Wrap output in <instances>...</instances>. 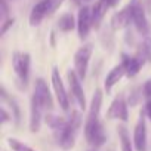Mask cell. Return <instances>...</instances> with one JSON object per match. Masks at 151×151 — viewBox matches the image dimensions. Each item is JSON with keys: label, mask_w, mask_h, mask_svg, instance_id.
<instances>
[{"label": "cell", "mask_w": 151, "mask_h": 151, "mask_svg": "<svg viewBox=\"0 0 151 151\" xmlns=\"http://www.w3.org/2000/svg\"><path fill=\"white\" fill-rule=\"evenodd\" d=\"M101 105H102V91L96 89L93 96H92V102H91V107H89V111H88V117H86V123H85L86 141L93 148H98V147L104 145V142L107 141V135H105L104 126H102V123L99 120Z\"/></svg>", "instance_id": "6da1fadb"}, {"label": "cell", "mask_w": 151, "mask_h": 151, "mask_svg": "<svg viewBox=\"0 0 151 151\" xmlns=\"http://www.w3.org/2000/svg\"><path fill=\"white\" fill-rule=\"evenodd\" d=\"M80 126H82V114L79 111H73L71 116L65 120V123L58 130L53 132V136L62 150H71L74 147Z\"/></svg>", "instance_id": "7a4b0ae2"}, {"label": "cell", "mask_w": 151, "mask_h": 151, "mask_svg": "<svg viewBox=\"0 0 151 151\" xmlns=\"http://www.w3.org/2000/svg\"><path fill=\"white\" fill-rule=\"evenodd\" d=\"M93 52V45L92 43H86L82 47H79V50L74 55V71L79 76L80 80H85L86 73H88V67H89V61Z\"/></svg>", "instance_id": "3957f363"}, {"label": "cell", "mask_w": 151, "mask_h": 151, "mask_svg": "<svg viewBox=\"0 0 151 151\" xmlns=\"http://www.w3.org/2000/svg\"><path fill=\"white\" fill-rule=\"evenodd\" d=\"M30 64H31V58L30 53L25 52H14L12 53V67L15 74L18 76L19 82L25 86L30 77Z\"/></svg>", "instance_id": "277c9868"}, {"label": "cell", "mask_w": 151, "mask_h": 151, "mask_svg": "<svg viewBox=\"0 0 151 151\" xmlns=\"http://www.w3.org/2000/svg\"><path fill=\"white\" fill-rule=\"evenodd\" d=\"M130 3L133 6V25L135 30L141 36H150V25L147 21V14L145 8L142 5V0H130Z\"/></svg>", "instance_id": "5b68a950"}, {"label": "cell", "mask_w": 151, "mask_h": 151, "mask_svg": "<svg viewBox=\"0 0 151 151\" xmlns=\"http://www.w3.org/2000/svg\"><path fill=\"white\" fill-rule=\"evenodd\" d=\"M127 107L129 105H127L126 96L123 93H119L113 99V102H111V105L107 111V119H110V120L117 119V120H122V122H127V119H129Z\"/></svg>", "instance_id": "8992f818"}, {"label": "cell", "mask_w": 151, "mask_h": 151, "mask_svg": "<svg viewBox=\"0 0 151 151\" xmlns=\"http://www.w3.org/2000/svg\"><path fill=\"white\" fill-rule=\"evenodd\" d=\"M130 24H133V6L132 3L129 2L123 9H120L119 12H116L111 18V28L114 31L117 30H123V28H127Z\"/></svg>", "instance_id": "52a82bcc"}, {"label": "cell", "mask_w": 151, "mask_h": 151, "mask_svg": "<svg viewBox=\"0 0 151 151\" xmlns=\"http://www.w3.org/2000/svg\"><path fill=\"white\" fill-rule=\"evenodd\" d=\"M33 96L40 102V105L45 108V111H52L53 110V99H52V93L46 85V82L43 79H37L36 85H34V93Z\"/></svg>", "instance_id": "ba28073f"}, {"label": "cell", "mask_w": 151, "mask_h": 151, "mask_svg": "<svg viewBox=\"0 0 151 151\" xmlns=\"http://www.w3.org/2000/svg\"><path fill=\"white\" fill-rule=\"evenodd\" d=\"M52 88H53V92L56 95V99L61 105V108L64 111H67L70 108V98H68V93L64 88V83H62V79L59 76V70L55 67L52 70Z\"/></svg>", "instance_id": "9c48e42d"}, {"label": "cell", "mask_w": 151, "mask_h": 151, "mask_svg": "<svg viewBox=\"0 0 151 151\" xmlns=\"http://www.w3.org/2000/svg\"><path fill=\"white\" fill-rule=\"evenodd\" d=\"M67 77H68V85H70V91H71V95L74 96L77 105L85 110L86 108V98H85V92H83V88H82V80L79 79V76L76 74L74 70H70L67 73Z\"/></svg>", "instance_id": "30bf717a"}, {"label": "cell", "mask_w": 151, "mask_h": 151, "mask_svg": "<svg viewBox=\"0 0 151 151\" xmlns=\"http://www.w3.org/2000/svg\"><path fill=\"white\" fill-rule=\"evenodd\" d=\"M145 113L141 111L139 119L133 132V147L136 151H147V124H145Z\"/></svg>", "instance_id": "8fae6325"}, {"label": "cell", "mask_w": 151, "mask_h": 151, "mask_svg": "<svg viewBox=\"0 0 151 151\" xmlns=\"http://www.w3.org/2000/svg\"><path fill=\"white\" fill-rule=\"evenodd\" d=\"M92 28V12L89 6H83L77 15V33L82 40H85Z\"/></svg>", "instance_id": "7c38bea8"}, {"label": "cell", "mask_w": 151, "mask_h": 151, "mask_svg": "<svg viewBox=\"0 0 151 151\" xmlns=\"http://www.w3.org/2000/svg\"><path fill=\"white\" fill-rule=\"evenodd\" d=\"M43 113H45V108L40 105V102H39L34 96H31V107H30V130H31L33 133H36V132L40 130Z\"/></svg>", "instance_id": "4fadbf2b"}, {"label": "cell", "mask_w": 151, "mask_h": 151, "mask_svg": "<svg viewBox=\"0 0 151 151\" xmlns=\"http://www.w3.org/2000/svg\"><path fill=\"white\" fill-rule=\"evenodd\" d=\"M120 64L124 67V71H126L127 77H135V76L141 71V68L144 65V61L136 55L130 56L127 53H122V62Z\"/></svg>", "instance_id": "5bb4252c"}, {"label": "cell", "mask_w": 151, "mask_h": 151, "mask_svg": "<svg viewBox=\"0 0 151 151\" xmlns=\"http://www.w3.org/2000/svg\"><path fill=\"white\" fill-rule=\"evenodd\" d=\"M123 76H126V71H124V67H123L122 64L116 65V67L107 74V77H105V91H107V93L111 92V89L122 80Z\"/></svg>", "instance_id": "9a60e30c"}, {"label": "cell", "mask_w": 151, "mask_h": 151, "mask_svg": "<svg viewBox=\"0 0 151 151\" xmlns=\"http://www.w3.org/2000/svg\"><path fill=\"white\" fill-rule=\"evenodd\" d=\"M108 11V6L102 2V0H98V2L91 8V12H92V27L95 30H98L101 27V22L104 19V15L107 14Z\"/></svg>", "instance_id": "2e32d148"}, {"label": "cell", "mask_w": 151, "mask_h": 151, "mask_svg": "<svg viewBox=\"0 0 151 151\" xmlns=\"http://www.w3.org/2000/svg\"><path fill=\"white\" fill-rule=\"evenodd\" d=\"M136 56H139L144 62H151V36H145L138 45Z\"/></svg>", "instance_id": "e0dca14e"}, {"label": "cell", "mask_w": 151, "mask_h": 151, "mask_svg": "<svg viewBox=\"0 0 151 151\" xmlns=\"http://www.w3.org/2000/svg\"><path fill=\"white\" fill-rule=\"evenodd\" d=\"M74 27H77V21L74 19L73 14H68L67 12V14H64V15L59 17V19H58V28H59V31L68 33V31L74 30Z\"/></svg>", "instance_id": "ac0fdd59"}, {"label": "cell", "mask_w": 151, "mask_h": 151, "mask_svg": "<svg viewBox=\"0 0 151 151\" xmlns=\"http://www.w3.org/2000/svg\"><path fill=\"white\" fill-rule=\"evenodd\" d=\"M117 132H119V139H120L122 151H132L133 150V142L130 141V135H129L127 129L122 124V126H119Z\"/></svg>", "instance_id": "d6986e66"}, {"label": "cell", "mask_w": 151, "mask_h": 151, "mask_svg": "<svg viewBox=\"0 0 151 151\" xmlns=\"http://www.w3.org/2000/svg\"><path fill=\"white\" fill-rule=\"evenodd\" d=\"M142 96H144V93H142V88H139V86H133V88L129 91V95H127V99H126V101H127V105H130V107L138 105Z\"/></svg>", "instance_id": "ffe728a7"}, {"label": "cell", "mask_w": 151, "mask_h": 151, "mask_svg": "<svg viewBox=\"0 0 151 151\" xmlns=\"http://www.w3.org/2000/svg\"><path fill=\"white\" fill-rule=\"evenodd\" d=\"M8 145L12 148V151H36L31 147L25 145L24 142L18 141L17 138H8Z\"/></svg>", "instance_id": "44dd1931"}, {"label": "cell", "mask_w": 151, "mask_h": 151, "mask_svg": "<svg viewBox=\"0 0 151 151\" xmlns=\"http://www.w3.org/2000/svg\"><path fill=\"white\" fill-rule=\"evenodd\" d=\"M111 30H113V28H107V30H104V33L101 34V42H102L104 47L108 49V50H113V46H114V40H113Z\"/></svg>", "instance_id": "7402d4cb"}, {"label": "cell", "mask_w": 151, "mask_h": 151, "mask_svg": "<svg viewBox=\"0 0 151 151\" xmlns=\"http://www.w3.org/2000/svg\"><path fill=\"white\" fill-rule=\"evenodd\" d=\"M142 93H144V96L147 98V101L151 99V79H148V80L144 83V86H142Z\"/></svg>", "instance_id": "603a6c76"}, {"label": "cell", "mask_w": 151, "mask_h": 151, "mask_svg": "<svg viewBox=\"0 0 151 151\" xmlns=\"http://www.w3.org/2000/svg\"><path fill=\"white\" fill-rule=\"evenodd\" d=\"M9 19V8H8V0H2V22Z\"/></svg>", "instance_id": "cb8c5ba5"}, {"label": "cell", "mask_w": 151, "mask_h": 151, "mask_svg": "<svg viewBox=\"0 0 151 151\" xmlns=\"http://www.w3.org/2000/svg\"><path fill=\"white\" fill-rule=\"evenodd\" d=\"M14 22H15V18H9L8 21L2 22V34H6V31L14 25Z\"/></svg>", "instance_id": "d4e9b609"}, {"label": "cell", "mask_w": 151, "mask_h": 151, "mask_svg": "<svg viewBox=\"0 0 151 151\" xmlns=\"http://www.w3.org/2000/svg\"><path fill=\"white\" fill-rule=\"evenodd\" d=\"M144 113H145V116L151 120V99H148V101H147L145 108H144Z\"/></svg>", "instance_id": "484cf974"}, {"label": "cell", "mask_w": 151, "mask_h": 151, "mask_svg": "<svg viewBox=\"0 0 151 151\" xmlns=\"http://www.w3.org/2000/svg\"><path fill=\"white\" fill-rule=\"evenodd\" d=\"M0 113H2V123L5 124L6 122H9V114H8V111L5 110V107H2V108H0Z\"/></svg>", "instance_id": "4316f807"}, {"label": "cell", "mask_w": 151, "mask_h": 151, "mask_svg": "<svg viewBox=\"0 0 151 151\" xmlns=\"http://www.w3.org/2000/svg\"><path fill=\"white\" fill-rule=\"evenodd\" d=\"M145 5H147V11L151 12V0H145Z\"/></svg>", "instance_id": "83f0119b"}, {"label": "cell", "mask_w": 151, "mask_h": 151, "mask_svg": "<svg viewBox=\"0 0 151 151\" xmlns=\"http://www.w3.org/2000/svg\"><path fill=\"white\" fill-rule=\"evenodd\" d=\"M88 151H98L96 148H92V150H88Z\"/></svg>", "instance_id": "f1b7e54d"}]
</instances>
